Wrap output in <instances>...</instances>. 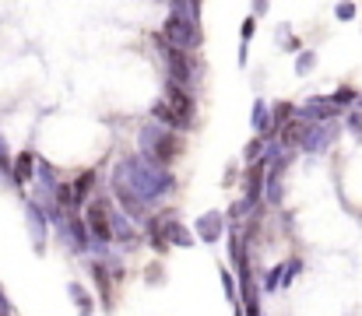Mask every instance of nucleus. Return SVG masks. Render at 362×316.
<instances>
[{"mask_svg":"<svg viewBox=\"0 0 362 316\" xmlns=\"http://www.w3.org/2000/svg\"><path fill=\"white\" fill-rule=\"evenodd\" d=\"M327 99H331V105H334V109L341 112V109H349L352 103H359V92H356L352 85H341V88H338L334 95H327Z\"/></svg>","mask_w":362,"mask_h":316,"instance_id":"4be33fe9","label":"nucleus"},{"mask_svg":"<svg viewBox=\"0 0 362 316\" xmlns=\"http://www.w3.org/2000/svg\"><path fill=\"white\" fill-rule=\"evenodd\" d=\"M11 169H14V155L7 151V141L0 134V180H11ZM14 183V180H11Z\"/></svg>","mask_w":362,"mask_h":316,"instance_id":"393cba45","label":"nucleus"},{"mask_svg":"<svg viewBox=\"0 0 362 316\" xmlns=\"http://www.w3.org/2000/svg\"><path fill=\"white\" fill-rule=\"evenodd\" d=\"M35 169H39V155L32 151V148H25V151H18L14 155V169H11V180H14V187H35Z\"/></svg>","mask_w":362,"mask_h":316,"instance_id":"ddd939ff","label":"nucleus"},{"mask_svg":"<svg viewBox=\"0 0 362 316\" xmlns=\"http://www.w3.org/2000/svg\"><path fill=\"white\" fill-rule=\"evenodd\" d=\"M296 119V105L292 103H278L274 109H271V123H274V134H281L288 123Z\"/></svg>","mask_w":362,"mask_h":316,"instance_id":"412c9836","label":"nucleus"},{"mask_svg":"<svg viewBox=\"0 0 362 316\" xmlns=\"http://www.w3.org/2000/svg\"><path fill=\"white\" fill-rule=\"evenodd\" d=\"M334 18H338V21H352V18H356V4H338V7H334Z\"/></svg>","mask_w":362,"mask_h":316,"instance_id":"cd10ccee","label":"nucleus"},{"mask_svg":"<svg viewBox=\"0 0 362 316\" xmlns=\"http://www.w3.org/2000/svg\"><path fill=\"white\" fill-rule=\"evenodd\" d=\"M162 39L173 46V49H183V53H197L201 46H204V28L197 25V21H183V18H165L162 21Z\"/></svg>","mask_w":362,"mask_h":316,"instance_id":"39448f33","label":"nucleus"},{"mask_svg":"<svg viewBox=\"0 0 362 316\" xmlns=\"http://www.w3.org/2000/svg\"><path fill=\"white\" fill-rule=\"evenodd\" d=\"M253 28H257V18H246L240 25V46H250V39H253Z\"/></svg>","mask_w":362,"mask_h":316,"instance_id":"bb28decb","label":"nucleus"},{"mask_svg":"<svg viewBox=\"0 0 362 316\" xmlns=\"http://www.w3.org/2000/svg\"><path fill=\"white\" fill-rule=\"evenodd\" d=\"M317 67V53L313 49H303L299 57H296V74H310Z\"/></svg>","mask_w":362,"mask_h":316,"instance_id":"a878e982","label":"nucleus"},{"mask_svg":"<svg viewBox=\"0 0 362 316\" xmlns=\"http://www.w3.org/2000/svg\"><path fill=\"white\" fill-rule=\"evenodd\" d=\"M57 232H60V242H67V250H74V253H88L92 250L88 225H85V218L78 211H67V218L57 225Z\"/></svg>","mask_w":362,"mask_h":316,"instance_id":"423d86ee","label":"nucleus"},{"mask_svg":"<svg viewBox=\"0 0 362 316\" xmlns=\"http://www.w3.org/2000/svg\"><path fill=\"white\" fill-rule=\"evenodd\" d=\"M88 274H92V281H95V288H99L103 306L110 310V306H113V278H110V267H106L103 260H88Z\"/></svg>","mask_w":362,"mask_h":316,"instance_id":"2eb2a0df","label":"nucleus"},{"mask_svg":"<svg viewBox=\"0 0 362 316\" xmlns=\"http://www.w3.org/2000/svg\"><path fill=\"white\" fill-rule=\"evenodd\" d=\"M169 246H180V250H190V246H197V235H194V228H187V225L176 218V211H173V218H169Z\"/></svg>","mask_w":362,"mask_h":316,"instance_id":"f3484780","label":"nucleus"},{"mask_svg":"<svg viewBox=\"0 0 362 316\" xmlns=\"http://www.w3.org/2000/svg\"><path fill=\"white\" fill-rule=\"evenodd\" d=\"M334 137H338V127H334V123H306L299 148H303L306 155H320V151H327V148L334 144Z\"/></svg>","mask_w":362,"mask_h":316,"instance_id":"0eeeda50","label":"nucleus"},{"mask_svg":"<svg viewBox=\"0 0 362 316\" xmlns=\"http://www.w3.org/2000/svg\"><path fill=\"white\" fill-rule=\"evenodd\" d=\"M144 271H148V274H144L148 285H162V267H158V264H151V267H144Z\"/></svg>","mask_w":362,"mask_h":316,"instance_id":"c85d7f7f","label":"nucleus"},{"mask_svg":"<svg viewBox=\"0 0 362 316\" xmlns=\"http://www.w3.org/2000/svg\"><path fill=\"white\" fill-rule=\"evenodd\" d=\"M25 221H28V235L35 242V253H46V228H49V218L39 201H28L25 204Z\"/></svg>","mask_w":362,"mask_h":316,"instance_id":"f8f14e48","label":"nucleus"},{"mask_svg":"<svg viewBox=\"0 0 362 316\" xmlns=\"http://www.w3.org/2000/svg\"><path fill=\"white\" fill-rule=\"evenodd\" d=\"M194 235H197L204 246L222 242V235H226V214H222V211H208V214H201V218L194 221Z\"/></svg>","mask_w":362,"mask_h":316,"instance_id":"9d476101","label":"nucleus"},{"mask_svg":"<svg viewBox=\"0 0 362 316\" xmlns=\"http://www.w3.org/2000/svg\"><path fill=\"white\" fill-rule=\"evenodd\" d=\"M67 295L74 299V310H78V316H92L95 313V303H92V292L81 285V281H71L67 285Z\"/></svg>","mask_w":362,"mask_h":316,"instance_id":"a211bd4d","label":"nucleus"},{"mask_svg":"<svg viewBox=\"0 0 362 316\" xmlns=\"http://www.w3.org/2000/svg\"><path fill=\"white\" fill-rule=\"evenodd\" d=\"M250 127H253V134H257L260 141H271V137H274L271 105L264 103V99H257V103H253V109H250Z\"/></svg>","mask_w":362,"mask_h":316,"instance_id":"4468645a","label":"nucleus"},{"mask_svg":"<svg viewBox=\"0 0 362 316\" xmlns=\"http://www.w3.org/2000/svg\"><path fill=\"white\" fill-rule=\"evenodd\" d=\"M334 116H338V109L324 95H313L303 105H296V119H303V123H334Z\"/></svg>","mask_w":362,"mask_h":316,"instance_id":"1a4fd4ad","label":"nucleus"},{"mask_svg":"<svg viewBox=\"0 0 362 316\" xmlns=\"http://www.w3.org/2000/svg\"><path fill=\"white\" fill-rule=\"evenodd\" d=\"M113 194H130L141 204H158L162 197H169L176 190V176L173 169H162L155 162H148L144 155H127L113 165Z\"/></svg>","mask_w":362,"mask_h":316,"instance_id":"f257e3e1","label":"nucleus"},{"mask_svg":"<svg viewBox=\"0 0 362 316\" xmlns=\"http://www.w3.org/2000/svg\"><path fill=\"white\" fill-rule=\"evenodd\" d=\"M71 190H74V211L85 208V201H88V194L95 190V169H85L74 183H71Z\"/></svg>","mask_w":362,"mask_h":316,"instance_id":"6ab92c4d","label":"nucleus"},{"mask_svg":"<svg viewBox=\"0 0 362 316\" xmlns=\"http://www.w3.org/2000/svg\"><path fill=\"white\" fill-rule=\"evenodd\" d=\"M222 288H226V299H229L233 306H240V303H243V295H240V281H236V274H233L229 267L222 271Z\"/></svg>","mask_w":362,"mask_h":316,"instance_id":"b1692460","label":"nucleus"},{"mask_svg":"<svg viewBox=\"0 0 362 316\" xmlns=\"http://www.w3.org/2000/svg\"><path fill=\"white\" fill-rule=\"evenodd\" d=\"M169 218H173V211H158V214H151L144 221V235H148V246L155 253H165L169 250Z\"/></svg>","mask_w":362,"mask_h":316,"instance_id":"9b49d317","label":"nucleus"},{"mask_svg":"<svg viewBox=\"0 0 362 316\" xmlns=\"http://www.w3.org/2000/svg\"><path fill=\"white\" fill-rule=\"evenodd\" d=\"M113 242H120L123 250H134L137 246V225L123 211H113Z\"/></svg>","mask_w":362,"mask_h":316,"instance_id":"dca6fc26","label":"nucleus"},{"mask_svg":"<svg viewBox=\"0 0 362 316\" xmlns=\"http://www.w3.org/2000/svg\"><path fill=\"white\" fill-rule=\"evenodd\" d=\"M264 151H267V141L253 137V141L243 148V162H246V165H257V162H264Z\"/></svg>","mask_w":362,"mask_h":316,"instance_id":"5701e85b","label":"nucleus"},{"mask_svg":"<svg viewBox=\"0 0 362 316\" xmlns=\"http://www.w3.org/2000/svg\"><path fill=\"white\" fill-rule=\"evenodd\" d=\"M155 46H158V53L165 57L169 81L180 85V88H187V92H194V85H197V60H194L190 53H183V49H173V46L162 39V32L155 35Z\"/></svg>","mask_w":362,"mask_h":316,"instance_id":"20e7f679","label":"nucleus"},{"mask_svg":"<svg viewBox=\"0 0 362 316\" xmlns=\"http://www.w3.org/2000/svg\"><path fill=\"white\" fill-rule=\"evenodd\" d=\"M349 130H356V134H362V112H349Z\"/></svg>","mask_w":362,"mask_h":316,"instance_id":"c756f323","label":"nucleus"},{"mask_svg":"<svg viewBox=\"0 0 362 316\" xmlns=\"http://www.w3.org/2000/svg\"><path fill=\"white\" fill-rule=\"evenodd\" d=\"M267 7H271L267 0H257V4H253V18H257V14H267Z\"/></svg>","mask_w":362,"mask_h":316,"instance_id":"2f4dec72","label":"nucleus"},{"mask_svg":"<svg viewBox=\"0 0 362 316\" xmlns=\"http://www.w3.org/2000/svg\"><path fill=\"white\" fill-rule=\"evenodd\" d=\"M85 225H88V235H92V253H99L95 260H106L110 257V246H113V208L106 197H95L88 208H85Z\"/></svg>","mask_w":362,"mask_h":316,"instance_id":"7ed1b4c3","label":"nucleus"},{"mask_svg":"<svg viewBox=\"0 0 362 316\" xmlns=\"http://www.w3.org/2000/svg\"><path fill=\"white\" fill-rule=\"evenodd\" d=\"M137 148H141V155H144L148 162L169 169V165L176 162V155L183 151V141L176 137V130H165V127H158V123H148V127L137 130Z\"/></svg>","mask_w":362,"mask_h":316,"instance_id":"f03ea898","label":"nucleus"},{"mask_svg":"<svg viewBox=\"0 0 362 316\" xmlns=\"http://www.w3.org/2000/svg\"><path fill=\"white\" fill-rule=\"evenodd\" d=\"M165 103L173 105V112H176V116L183 119V127L190 130L194 112H197V99H194V92H187V88H180V85L165 81Z\"/></svg>","mask_w":362,"mask_h":316,"instance_id":"6e6552de","label":"nucleus"},{"mask_svg":"<svg viewBox=\"0 0 362 316\" xmlns=\"http://www.w3.org/2000/svg\"><path fill=\"white\" fill-rule=\"evenodd\" d=\"M359 109H362V95H359Z\"/></svg>","mask_w":362,"mask_h":316,"instance_id":"473e14b6","label":"nucleus"},{"mask_svg":"<svg viewBox=\"0 0 362 316\" xmlns=\"http://www.w3.org/2000/svg\"><path fill=\"white\" fill-rule=\"evenodd\" d=\"M201 11H204V7H201L197 0H173V4H169V14H173V18L197 21V25H201Z\"/></svg>","mask_w":362,"mask_h":316,"instance_id":"aec40b11","label":"nucleus"},{"mask_svg":"<svg viewBox=\"0 0 362 316\" xmlns=\"http://www.w3.org/2000/svg\"><path fill=\"white\" fill-rule=\"evenodd\" d=\"M0 316H11V303H7V295H4V288H0Z\"/></svg>","mask_w":362,"mask_h":316,"instance_id":"7c9ffc66","label":"nucleus"}]
</instances>
